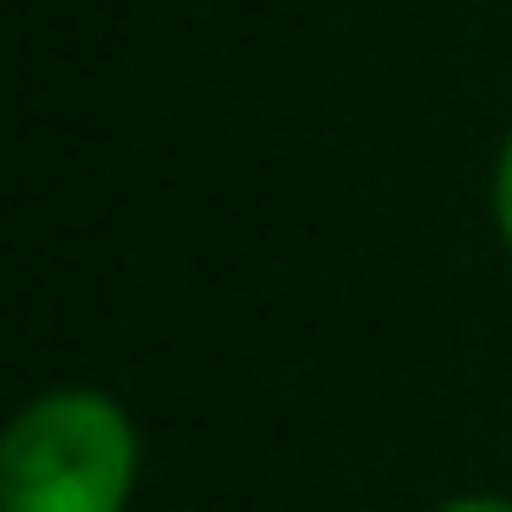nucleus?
<instances>
[{"mask_svg": "<svg viewBox=\"0 0 512 512\" xmlns=\"http://www.w3.org/2000/svg\"><path fill=\"white\" fill-rule=\"evenodd\" d=\"M435 512H512L506 493H461V500H441Z\"/></svg>", "mask_w": 512, "mask_h": 512, "instance_id": "obj_3", "label": "nucleus"}, {"mask_svg": "<svg viewBox=\"0 0 512 512\" xmlns=\"http://www.w3.org/2000/svg\"><path fill=\"white\" fill-rule=\"evenodd\" d=\"M137 493V428L104 389H39L0 428V512H124Z\"/></svg>", "mask_w": 512, "mask_h": 512, "instance_id": "obj_1", "label": "nucleus"}, {"mask_svg": "<svg viewBox=\"0 0 512 512\" xmlns=\"http://www.w3.org/2000/svg\"><path fill=\"white\" fill-rule=\"evenodd\" d=\"M493 227H500V247L512 253V130L500 143V163H493Z\"/></svg>", "mask_w": 512, "mask_h": 512, "instance_id": "obj_2", "label": "nucleus"}]
</instances>
